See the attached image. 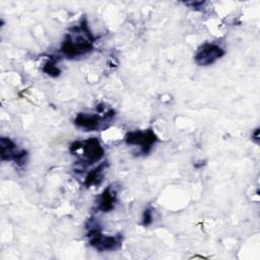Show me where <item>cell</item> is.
<instances>
[{
    "label": "cell",
    "instance_id": "1",
    "mask_svg": "<svg viewBox=\"0 0 260 260\" xmlns=\"http://www.w3.org/2000/svg\"><path fill=\"white\" fill-rule=\"evenodd\" d=\"M94 39L84 19L69 29L61 44L59 52L67 59L84 56L93 50Z\"/></svg>",
    "mask_w": 260,
    "mask_h": 260
},
{
    "label": "cell",
    "instance_id": "2",
    "mask_svg": "<svg viewBox=\"0 0 260 260\" xmlns=\"http://www.w3.org/2000/svg\"><path fill=\"white\" fill-rule=\"evenodd\" d=\"M88 223L89 225L86 229L88 230L87 237L89 238V245L96 251H117L122 247L123 236L121 234L115 236H107L101 232L95 223L91 222V219L88 220Z\"/></svg>",
    "mask_w": 260,
    "mask_h": 260
},
{
    "label": "cell",
    "instance_id": "3",
    "mask_svg": "<svg viewBox=\"0 0 260 260\" xmlns=\"http://www.w3.org/2000/svg\"><path fill=\"white\" fill-rule=\"evenodd\" d=\"M115 116L114 110H109L105 115L88 114V113H78L74 118V125L84 131H95L100 129H105L106 123L110 122Z\"/></svg>",
    "mask_w": 260,
    "mask_h": 260
},
{
    "label": "cell",
    "instance_id": "4",
    "mask_svg": "<svg viewBox=\"0 0 260 260\" xmlns=\"http://www.w3.org/2000/svg\"><path fill=\"white\" fill-rule=\"evenodd\" d=\"M157 140V136L152 129L130 131L125 136V142L128 145L139 146L140 152L143 154H148Z\"/></svg>",
    "mask_w": 260,
    "mask_h": 260
},
{
    "label": "cell",
    "instance_id": "5",
    "mask_svg": "<svg viewBox=\"0 0 260 260\" xmlns=\"http://www.w3.org/2000/svg\"><path fill=\"white\" fill-rule=\"evenodd\" d=\"M28 153L25 149H18L16 143L9 137L0 138V158L1 160H13L18 168L24 167Z\"/></svg>",
    "mask_w": 260,
    "mask_h": 260
},
{
    "label": "cell",
    "instance_id": "6",
    "mask_svg": "<svg viewBox=\"0 0 260 260\" xmlns=\"http://www.w3.org/2000/svg\"><path fill=\"white\" fill-rule=\"evenodd\" d=\"M225 54V51L217 44L205 43L201 45L195 55L194 61L199 66H208L216 62Z\"/></svg>",
    "mask_w": 260,
    "mask_h": 260
},
{
    "label": "cell",
    "instance_id": "7",
    "mask_svg": "<svg viewBox=\"0 0 260 260\" xmlns=\"http://www.w3.org/2000/svg\"><path fill=\"white\" fill-rule=\"evenodd\" d=\"M79 150H82L81 160L85 164V166L100 161L105 154V149L96 137H90L81 141Z\"/></svg>",
    "mask_w": 260,
    "mask_h": 260
},
{
    "label": "cell",
    "instance_id": "8",
    "mask_svg": "<svg viewBox=\"0 0 260 260\" xmlns=\"http://www.w3.org/2000/svg\"><path fill=\"white\" fill-rule=\"evenodd\" d=\"M117 202V189L115 185L107 187L98 198L96 209L102 212H109L114 209Z\"/></svg>",
    "mask_w": 260,
    "mask_h": 260
},
{
    "label": "cell",
    "instance_id": "9",
    "mask_svg": "<svg viewBox=\"0 0 260 260\" xmlns=\"http://www.w3.org/2000/svg\"><path fill=\"white\" fill-rule=\"evenodd\" d=\"M107 166H108L107 161H104L99 167L91 170L84 179V185L87 188L92 187V186H99L103 181L104 171L107 168Z\"/></svg>",
    "mask_w": 260,
    "mask_h": 260
},
{
    "label": "cell",
    "instance_id": "10",
    "mask_svg": "<svg viewBox=\"0 0 260 260\" xmlns=\"http://www.w3.org/2000/svg\"><path fill=\"white\" fill-rule=\"evenodd\" d=\"M57 62V59L56 58H53L52 56L49 57V60L44 64L42 70L43 72H45L46 74H48L49 76L51 77H57L60 75L61 73V70L60 68L57 66L56 64Z\"/></svg>",
    "mask_w": 260,
    "mask_h": 260
},
{
    "label": "cell",
    "instance_id": "11",
    "mask_svg": "<svg viewBox=\"0 0 260 260\" xmlns=\"http://www.w3.org/2000/svg\"><path fill=\"white\" fill-rule=\"evenodd\" d=\"M153 220V213H152V209L151 208H146L143 212V215H142V221H141V224L143 226H148L149 224H151Z\"/></svg>",
    "mask_w": 260,
    "mask_h": 260
},
{
    "label": "cell",
    "instance_id": "12",
    "mask_svg": "<svg viewBox=\"0 0 260 260\" xmlns=\"http://www.w3.org/2000/svg\"><path fill=\"white\" fill-rule=\"evenodd\" d=\"M252 140H254L256 143L259 142V128L255 129L252 133Z\"/></svg>",
    "mask_w": 260,
    "mask_h": 260
}]
</instances>
